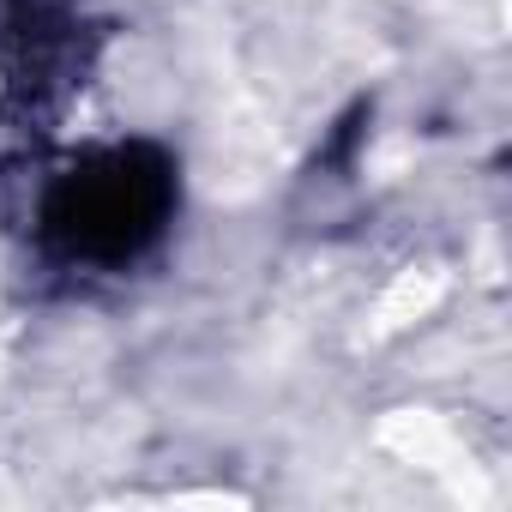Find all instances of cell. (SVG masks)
Masks as SVG:
<instances>
[{
  "mask_svg": "<svg viewBox=\"0 0 512 512\" xmlns=\"http://www.w3.org/2000/svg\"><path fill=\"white\" fill-rule=\"evenodd\" d=\"M175 217V163L157 145H109L61 169L37 229L67 266H127Z\"/></svg>",
  "mask_w": 512,
  "mask_h": 512,
  "instance_id": "1",
  "label": "cell"
}]
</instances>
